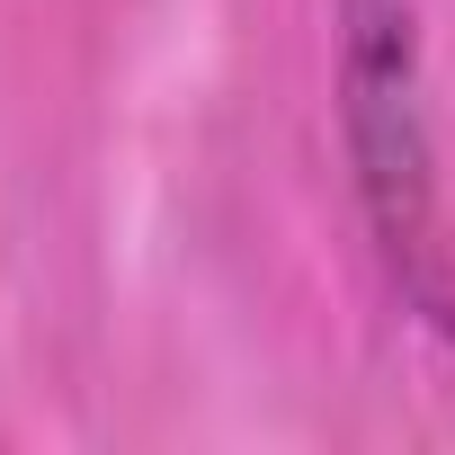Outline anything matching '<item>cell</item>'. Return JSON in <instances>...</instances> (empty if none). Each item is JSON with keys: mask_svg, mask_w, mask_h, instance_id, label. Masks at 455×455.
<instances>
[{"mask_svg": "<svg viewBox=\"0 0 455 455\" xmlns=\"http://www.w3.org/2000/svg\"><path fill=\"white\" fill-rule=\"evenodd\" d=\"M339 143L357 170L366 233L393 286L455 331V259L437 223V152L419 108V36L411 0H339Z\"/></svg>", "mask_w": 455, "mask_h": 455, "instance_id": "6da1fadb", "label": "cell"}]
</instances>
